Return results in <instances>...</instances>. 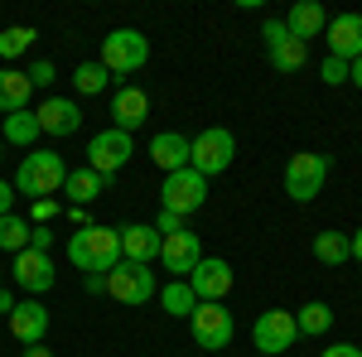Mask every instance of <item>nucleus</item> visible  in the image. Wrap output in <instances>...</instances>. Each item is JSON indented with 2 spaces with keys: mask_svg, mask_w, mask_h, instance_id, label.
Returning <instances> with one entry per match:
<instances>
[{
  "mask_svg": "<svg viewBox=\"0 0 362 357\" xmlns=\"http://www.w3.org/2000/svg\"><path fill=\"white\" fill-rule=\"evenodd\" d=\"M63 251H68V261L78 266L83 275H107L121 261V227H107V222H87V227H78L68 242H63Z\"/></svg>",
  "mask_w": 362,
  "mask_h": 357,
  "instance_id": "1",
  "label": "nucleus"
},
{
  "mask_svg": "<svg viewBox=\"0 0 362 357\" xmlns=\"http://www.w3.org/2000/svg\"><path fill=\"white\" fill-rule=\"evenodd\" d=\"M63 179H68V165H63V155L58 150H34L20 160L15 169V193H25V198H54L63 193Z\"/></svg>",
  "mask_w": 362,
  "mask_h": 357,
  "instance_id": "2",
  "label": "nucleus"
},
{
  "mask_svg": "<svg viewBox=\"0 0 362 357\" xmlns=\"http://www.w3.org/2000/svg\"><path fill=\"white\" fill-rule=\"evenodd\" d=\"M112 78L121 73H140L145 63H150V39L140 34V29H112L107 39H102V58H97Z\"/></svg>",
  "mask_w": 362,
  "mask_h": 357,
  "instance_id": "3",
  "label": "nucleus"
},
{
  "mask_svg": "<svg viewBox=\"0 0 362 357\" xmlns=\"http://www.w3.org/2000/svg\"><path fill=\"white\" fill-rule=\"evenodd\" d=\"M107 295L116 304H126V309H140V304H150L160 290H155V271L150 266H136V261H116L112 271H107Z\"/></svg>",
  "mask_w": 362,
  "mask_h": 357,
  "instance_id": "4",
  "label": "nucleus"
},
{
  "mask_svg": "<svg viewBox=\"0 0 362 357\" xmlns=\"http://www.w3.org/2000/svg\"><path fill=\"white\" fill-rule=\"evenodd\" d=\"M232 160H237V136H232L227 126H208V131L194 136V160H189V169H198L203 179L227 174Z\"/></svg>",
  "mask_w": 362,
  "mask_h": 357,
  "instance_id": "5",
  "label": "nucleus"
},
{
  "mask_svg": "<svg viewBox=\"0 0 362 357\" xmlns=\"http://www.w3.org/2000/svg\"><path fill=\"white\" fill-rule=\"evenodd\" d=\"M324 179H329V155H319V150L290 155V165H285V193L295 203H314L324 193Z\"/></svg>",
  "mask_w": 362,
  "mask_h": 357,
  "instance_id": "6",
  "label": "nucleus"
},
{
  "mask_svg": "<svg viewBox=\"0 0 362 357\" xmlns=\"http://www.w3.org/2000/svg\"><path fill=\"white\" fill-rule=\"evenodd\" d=\"M131 155H136V140L126 131H116V126H107V131H97L87 140V169H97L102 179H116L121 169L131 165Z\"/></svg>",
  "mask_w": 362,
  "mask_h": 357,
  "instance_id": "7",
  "label": "nucleus"
},
{
  "mask_svg": "<svg viewBox=\"0 0 362 357\" xmlns=\"http://www.w3.org/2000/svg\"><path fill=\"white\" fill-rule=\"evenodd\" d=\"M203 203H208V179H203L198 169H174V174H165V189H160V208H165V213L189 218Z\"/></svg>",
  "mask_w": 362,
  "mask_h": 357,
  "instance_id": "8",
  "label": "nucleus"
},
{
  "mask_svg": "<svg viewBox=\"0 0 362 357\" xmlns=\"http://www.w3.org/2000/svg\"><path fill=\"white\" fill-rule=\"evenodd\" d=\"M189 324H194V343L198 348H208V353L232 348V333H237L232 309H223V304H198L194 314H189Z\"/></svg>",
  "mask_w": 362,
  "mask_h": 357,
  "instance_id": "9",
  "label": "nucleus"
},
{
  "mask_svg": "<svg viewBox=\"0 0 362 357\" xmlns=\"http://www.w3.org/2000/svg\"><path fill=\"white\" fill-rule=\"evenodd\" d=\"M295 338H300V329H295V314H290V309H266V314L251 324V343H256V353L285 357V348H295Z\"/></svg>",
  "mask_w": 362,
  "mask_h": 357,
  "instance_id": "10",
  "label": "nucleus"
},
{
  "mask_svg": "<svg viewBox=\"0 0 362 357\" xmlns=\"http://www.w3.org/2000/svg\"><path fill=\"white\" fill-rule=\"evenodd\" d=\"M10 275H15V285H20V290H29V300L49 295V290H54V280H58L54 261H49V251H34V247H25L20 256H15Z\"/></svg>",
  "mask_w": 362,
  "mask_h": 357,
  "instance_id": "11",
  "label": "nucleus"
},
{
  "mask_svg": "<svg viewBox=\"0 0 362 357\" xmlns=\"http://www.w3.org/2000/svg\"><path fill=\"white\" fill-rule=\"evenodd\" d=\"M189 290L198 295V304H223L232 295V266L223 256H203L189 275Z\"/></svg>",
  "mask_w": 362,
  "mask_h": 357,
  "instance_id": "12",
  "label": "nucleus"
},
{
  "mask_svg": "<svg viewBox=\"0 0 362 357\" xmlns=\"http://www.w3.org/2000/svg\"><path fill=\"white\" fill-rule=\"evenodd\" d=\"M198 261H203V242H198V232H174V237L160 242V266L169 271V280H189Z\"/></svg>",
  "mask_w": 362,
  "mask_h": 357,
  "instance_id": "13",
  "label": "nucleus"
},
{
  "mask_svg": "<svg viewBox=\"0 0 362 357\" xmlns=\"http://www.w3.org/2000/svg\"><path fill=\"white\" fill-rule=\"evenodd\" d=\"M34 116H39V131L44 136H78V126H83V111H78V97H44L39 107H34Z\"/></svg>",
  "mask_w": 362,
  "mask_h": 357,
  "instance_id": "14",
  "label": "nucleus"
},
{
  "mask_svg": "<svg viewBox=\"0 0 362 357\" xmlns=\"http://www.w3.org/2000/svg\"><path fill=\"white\" fill-rule=\"evenodd\" d=\"M145 121H150V97H145V87H136V83L116 87L112 92V126L126 131V136H136Z\"/></svg>",
  "mask_w": 362,
  "mask_h": 357,
  "instance_id": "15",
  "label": "nucleus"
},
{
  "mask_svg": "<svg viewBox=\"0 0 362 357\" xmlns=\"http://www.w3.org/2000/svg\"><path fill=\"white\" fill-rule=\"evenodd\" d=\"M324 44H329V58L358 63L362 58V15H329Z\"/></svg>",
  "mask_w": 362,
  "mask_h": 357,
  "instance_id": "16",
  "label": "nucleus"
},
{
  "mask_svg": "<svg viewBox=\"0 0 362 357\" xmlns=\"http://www.w3.org/2000/svg\"><path fill=\"white\" fill-rule=\"evenodd\" d=\"M160 232H155V222H126L121 227V261H136V266H150V261H160Z\"/></svg>",
  "mask_w": 362,
  "mask_h": 357,
  "instance_id": "17",
  "label": "nucleus"
},
{
  "mask_svg": "<svg viewBox=\"0 0 362 357\" xmlns=\"http://www.w3.org/2000/svg\"><path fill=\"white\" fill-rule=\"evenodd\" d=\"M280 20H285V29H290V39L309 44V39H319V34L329 29V10H324L319 0H295Z\"/></svg>",
  "mask_w": 362,
  "mask_h": 357,
  "instance_id": "18",
  "label": "nucleus"
},
{
  "mask_svg": "<svg viewBox=\"0 0 362 357\" xmlns=\"http://www.w3.org/2000/svg\"><path fill=\"white\" fill-rule=\"evenodd\" d=\"M150 160H155V169H165V174L189 169V160H194V140L179 136V131H160V136L150 140Z\"/></svg>",
  "mask_w": 362,
  "mask_h": 357,
  "instance_id": "19",
  "label": "nucleus"
},
{
  "mask_svg": "<svg viewBox=\"0 0 362 357\" xmlns=\"http://www.w3.org/2000/svg\"><path fill=\"white\" fill-rule=\"evenodd\" d=\"M10 333H15L25 348L44 343V333H49V309H44L39 300H20V304H15V314H10Z\"/></svg>",
  "mask_w": 362,
  "mask_h": 357,
  "instance_id": "20",
  "label": "nucleus"
},
{
  "mask_svg": "<svg viewBox=\"0 0 362 357\" xmlns=\"http://www.w3.org/2000/svg\"><path fill=\"white\" fill-rule=\"evenodd\" d=\"M112 179H102L97 169H68V179H63V198H68V208H87L92 198H102Z\"/></svg>",
  "mask_w": 362,
  "mask_h": 357,
  "instance_id": "21",
  "label": "nucleus"
},
{
  "mask_svg": "<svg viewBox=\"0 0 362 357\" xmlns=\"http://www.w3.org/2000/svg\"><path fill=\"white\" fill-rule=\"evenodd\" d=\"M29 97H34V87L20 68H0V111L5 116H15V111H29Z\"/></svg>",
  "mask_w": 362,
  "mask_h": 357,
  "instance_id": "22",
  "label": "nucleus"
},
{
  "mask_svg": "<svg viewBox=\"0 0 362 357\" xmlns=\"http://www.w3.org/2000/svg\"><path fill=\"white\" fill-rule=\"evenodd\" d=\"M155 300H160V309H165L169 319H189V314L198 309V295L189 290V280H169V285H160Z\"/></svg>",
  "mask_w": 362,
  "mask_h": 357,
  "instance_id": "23",
  "label": "nucleus"
},
{
  "mask_svg": "<svg viewBox=\"0 0 362 357\" xmlns=\"http://www.w3.org/2000/svg\"><path fill=\"white\" fill-rule=\"evenodd\" d=\"M0 136L10 140V145H20V150H29L34 140L44 136V131H39V116H34V107H29V111H15V116H5Z\"/></svg>",
  "mask_w": 362,
  "mask_h": 357,
  "instance_id": "24",
  "label": "nucleus"
},
{
  "mask_svg": "<svg viewBox=\"0 0 362 357\" xmlns=\"http://www.w3.org/2000/svg\"><path fill=\"white\" fill-rule=\"evenodd\" d=\"M266 58H271L276 73H300V68L309 63V44H300V39H280L276 49H266Z\"/></svg>",
  "mask_w": 362,
  "mask_h": 357,
  "instance_id": "25",
  "label": "nucleus"
},
{
  "mask_svg": "<svg viewBox=\"0 0 362 357\" xmlns=\"http://www.w3.org/2000/svg\"><path fill=\"white\" fill-rule=\"evenodd\" d=\"M107 83H112V73H107L97 58H92V63H78V73H73V92H78V97H102Z\"/></svg>",
  "mask_w": 362,
  "mask_h": 357,
  "instance_id": "26",
  "label": "nucleus"
},
{
  "mask_svg": "<svg viewBox=\"0 0 362 357\" xmlns=\"http://www.w3.org/2000/svg\"><path fill=\"white\" fill-rule=\"evenodd\" d=\"M314 256H319L324 266H348V261H353L348 232H319V237H314Z\"/></svg>",
  "mask_w": 362,
  "mask_h": 357,
  "instance_id": "27",
  "label": "nucleus"
},
{
  "mask_svg": "<svg viewBox=\"0 0 362 357\" xmlns=\"http://www.w3.org/2000/svg\"><path fill=\"white\" fill-rule=\"evenodd\" d=\"M295 329H300V333H309V338H319V333H329V329H334V309H329L324 300H309L305 309L295 314Z\"/></svg>",
  "mask_w": 362,
  "mask_h": 357,
  "instance_id": "28",
  "label": "nucleus"
},
{
  "mask_svg": "<svg viewBox=\"0 0 362 357\" xmlns=\"http://www.w3.org/2000/svg\"><path fill=\"white\" fill-rule=\"evenodd\" d=\"M29 218H20V213H5L0 218V251H10V256H20V251L29 247Z\"/></svg>",
  "mask_w": 362,
  "mask_h": 357,
  "instance_id": "29",
  "label": "nucleus"
},
{
  "mask_svg": "<svg viewBox=\"0 0 362 357\" xmlns=\"http://www.w3.org/2000/svg\"><path fill=\"white\" fill-rule=\"evenodd\" d=\"M39 34L29 25H10V29H0V58L10 63V58H20V54H29V44H34Z\"/></svg>",
  "mask_w": 362,
  "mask_h": 357,
  "instance_id": "30",
  "label": "nucleus"
},
{
  "mask_svg": "<svg viewBox=\"0 0 362 357\" xmlns=\"http://www.w3.org/2000/svg\"><path fill=\"white\" fill-rule=\"evenodd\" d=\"M58 213H63V203H58V198H34V208H29V227H49Z\"/></svg>",
  "mask_w": 362,
  "mask_h": 357,
  "instance_id": "31",
  "label": "nucleus"
},
{
  "mask_svg": "<svg viewBox=\"0 0 362 357\" xmlns=\"http://www.w3.org/2000/svg\"><path fill=\"white\" fill-rule=\"evenodd\" d=\"M25 78H29V87H49V83H58V68H54V58H34Z\"/></svg>",
  "mask_w": 362,
  "mask_h": 357,
  "instance_id": "32",
  "label": "nucleus"
},
{
  "mask_svg": "<svg viewBox=\"0 0 362 357\" xmlns=\"http://www.w3.org/2000/svg\"><path fill=\"white\" fill-rule=\"evenodd\" d=\"M319 83H329V87L348 83V63H343V58H324V63H319Z\"/></svg>",
  "mask_w": 362,
  "mask_h": 357,
  "instance_id": "33",
  "label": "nucleus"
},
{
  "mask_svg": "<svg viewBox=\"0 0 362 357\" xmlns=\"http://www.w3.org/2000/svg\"><path fill=\"white\" fill-rule=\"evenodd\" d=\"M155 232H160V237H174V232H189V222L179 218V213H165V208H160V218H155Z\"/></svg>",
  "mask_w": 362,
  "mask_h": 357,
  "instance_id": "34",
  "label": "nucleus"
},
{
  "mask_svg": "<svg viewBox=\"0 0 362 357\" xmlns=\"http://www.w3.org/2000/svg\"><path fill=\"white\" fill-rule=\"evenodd\" d=\"M261 39H266V49H276L280 39H290V29H285V20H266V25H261Z\"/></svg>",
  "mask_w": 362,
  "mask_h": 357,
  "instance_id": "35",
  "label": "nucleus"
},
{
  "mask_svg": "<svg viewBox=\"0 0 362 357\" xmlns=\"http://www.w3.org/2000/svg\"><path fill=\"white\" fill-rule=\"evenodd\" d=\"M29 247H34V251H49V247H54V232H49V227H34V232H29Z\"/></svg>",
  "mask_w": 362,
  "mask_h": 357,
  "instance_id": "36",
  "label": "nucleus"
},
{
  "mask_svg": "<svg viewBox=\"0 0 362 357\" xmlns=\"http://www.w3.org/2000/svg\"><path fill=\"white\" fill-rule=\"evenodd\" d=\"M319 357H362V348L358 343H334V348H324Z\"/></svg>",
  "mask_w": 362,
  "mask_h": 357,
  "instance_id": "37",
  "label": "nucleus"
},
{
  "mask_svg": "<svg viewBox=\"0 0 362 357\" xmlns=\"http://www.w3.org/2000/svg\"><path fill=\"white\" fill-rule=\"evenodd\" d=\"M10 208H15V184H10V179H0V218H5Z\"/></svg>",
  "mask_w": 362,
  "mask_h": 357,
  "instance_id": "38",
  "label": "nucleus"
},
{
  "mask_svg": "<svg viewBox=\"0 0 362 357\" xmlns=\"http://www.w3.org/2000/svg\"><path fill=\"white\" fill-rule=\"evenodd\" d=\"M83 285H87V295H107V275H97V271L87 275Z\"/></svg>",
  "mask_w": 362,
  "mask_h": 357,
  "instance_id": "39",
  "label": "nucleus"
},
{
  "mask_svg": "<svg viewBox=\"0 0 362 357\" xmlns=\"http://www.w3.org/2000/svg\"><path fill=\"white\" fill-rule=\"evenodd\" d=\"M15 304H20V300H15V295H10V290H5V285H0V314H5V319H10V314H15Z\"/></svg>",
  "mask_w": 362,
  "mask_h": 357,
  "instance_id": "40",
  "label": "nucleus"
},
{
  "mask_svg": "<svg viewBox=\"0 0 362 357\" xmlns=\"http://www.w3.org/2000/svg\"><path fill=\"white\" fill-rule=\"evenodd\" d=\"M348 83L362 92V58H358V63H348Z\"/></svg>",
  "mask_w": 362,
  "mask_h": 357,
  "instance_id": "41",
  "label": "nucleus"
},
{
  "mask_svg": "<svg viewBox=\"0 0 362 357\" xmlns=\"http://www.w3.org/2000/svg\"><path fill=\"white\" fill-rule=\"evenodd\" d=\"M348 251H353V261H362V227L353 232V237H348Z\"/></svg>",
  "mask_w": 362,
  "mask_h": 357,
  "instance_id": "42",
  "label": "nucleus"
},
{
  "mask_svg": "<svg viewBox=\"0 0 362 357\" xmlns=\"http://www.w3.org/2000/svg\"><path fill=\"white\" fill-rule=\"evenodd\" d=\"M68 222L73 227H87V208H68Z\"/></svg>",
  "mask_w": 362,
  "mask_h": 357,
  "instance_id": "43",
  "label": "nucleus"
},
{
  "mask_svg": "<svg viewBox=\"0 0 362 357\" xmlns=\"http://www.w3.org/2000/svg\"><path fill=\"white\" fill-rule=\"evenodd\" d=\"M25 357H54V353H49L44 343H34V348H25Z\"/></svg>",
  "mask_w": 362,
  "mask_h": 357,
  "instance_id": "44",
  "label": "nucleus"
},
{
  "mask_svg": "<svg viewBox=\"0 0 362 357\" xmlns=\"http://www.w3.org/2000/svg\"><path fill=\"white\" fill-rule=\"evenodd\" d=\"M256 357H276V353H256Z\"/></svg>",
  "mask_w": 362,
  "mask_h": 357,
  "instance_id": "45",
  "label": "nucleus"
}]
</instances>
